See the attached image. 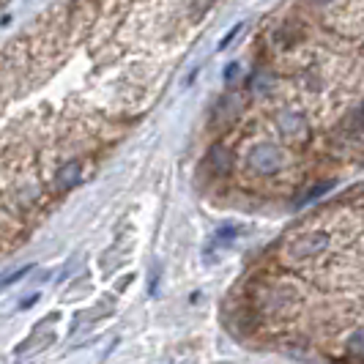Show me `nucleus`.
Wrapping results in <instances>:
<instances>
[{"instance_id":"4","label":"nucleus","mask_w":364,"mask_h":364,"mask_svg":"<svg viewBox=\"0 0 364 364\" xmlns=\"http://www.w3.org/2000/svg\"><path fill=\"white\" fill-rule=\"evenodd\" d=\"M255 307L263 315L279 318V315H285L293 307V291L285 288V285H269V288H263V291L257 293Z\"/></svg>"},{"instance_id":"13","label":"nucleus","mask_w":364,"mask_h":364,"mask_svg":"<svg viewBox=\"0 0 364 364\" xmlns=\"http://www.w3.org/2000/svg\"><path fill=\"white\" fill-rule=\"evenodd\" d=\"M238 74H241V66H238L236 60H233V63L225 69V82H228V85H233V82L238 80Z\"/></svg>"},{"instance_id":"7","label":"nucleus","mask_w":364,"mask_h":364,"mask_svg":"<svg viewBox=\"0 0 364 364\" xmlns=\"http://www.w3.org/2000/svg\"><path fill=\"white\" fill-rule=\"evenodd\" d=\"M80 181H82V162H80V159H72V162H66L58 170V176H55V189H58V192H69V189H74Z\"/></svg>"},{"instance_id":"5","label":"nucleus","mask_w":364,"mask_h":364,"mask_svg":"<svg viewBox=\"0 0 364 364\" xmlns=\"http://www.w3.org/2000/svg\"><path fill=\"white\" fill-rule=\"evenodd\" d=\"M244 109H247V96L241 91H230L219 99L211 121H214V127H230V124H236L238 118L244 115Z\"/></svg>"},{"instance_id":"2","label":"nucleus","mask_w":364,"mask_h":364,"mask_svg":"<svg viewBox=\"0 0 364 364\" xmlns=\"http://www.w3.org/2000/svg\"><path fill=\"white\" fill-rule=\"evenodd\" d=\"M274 124H277V132H279L288 143H293V146H307V143H310L312 127L299 109H293V107L279 109V112L274 115Z\"/></svg>"},{"instance_id":"14","label":"nucleus","mask_w":364,"mask_h":364,"mask_svg":"<svg viewBox=\"0 0 364 364\" xmlns=\"http://www.w3.org/2000/svg\"><path fill=\"white\" fill-rule=\"evenodd\" d=\"M236 238V228H222L217 233V244H225V241H233Z\"/></svg>"},{"instance_id":"3","label":"nucleus","mask_w":364,"mask_h":364,"mask_svg":"<svg viewBox=\"0 0 364 364\" xmlns=\"http://www.w3.org/2000/svg\"><path fill=\"white\" fill-rule=\"evenodd\" d=\"M282 164H285L282 148H277L274 143H257L247 154V170H252L255 176H274L282 170Z\"/></svg>"},{"instance_id":"8","label":"nucleus","mask_w":364,"mask_h":364,"mask_svg":"<svg viewBox=\"0 0 364 364\" xmlns=\"http://www.w3.org/2000/svg\"><path fill=\"white\" fill-rule=\"evenodd\" d=\"M340 132H343L346 137H362L364 134V105H359V107H353L350 112L343 115Z\"/></svg>"},{"instance_id":"11","label":"nucleus","mask_w":364,"mask_h":364,"mask_svg":"<svg viewBox=\"0 0 364 364\" xmlns=\"http://www.w3.org/2000/svg\"><path fill=\"white\" fill-rule=\"evenodd\" d=\"M31 269H33V266H22V269H17V272H11V274H6V277H0V288H9V285L19 282L22 277H28V274H31Z\"/></svg>"},{"instance_id":"16","label":"nucleus","mask_w":364,"mask_h":364,"mask_svg":"<svg viewBox=\"0 0 364 364\" xmlns=\"http://www.w3.org/2000/svg\"><path fill=\"white\" fill-rule=\"evenodd\" d=\"M238 31H241V25H236V28H233V31H230V33H228V36L222 38V41H219V47H228V44H230V41H233V36H236Z\"/></svg>"},{"instance_id":"1","label":"nucleus","mask_w":364,"mask_h":364,"mask_svg":"<svg viewBox=\"0 0 364 364\" xmlns=\"http://www.w3.org/2000/svg\"><path fill=\"white\" fill-rule=\"evenodd\" d=\"M328 250V233L323 230H310V233H299L285 241L282 247V257L288 263H301V260H310V257L323 255Z\"/></svg>"},{"instance_id":"15","label":"nucleus","mask_w":364,"mask_h":364,"mask_svg":"<svg viewBox=\"0 0 364 364\" xmlns=\"http://www.w3.org/2000/svg\"><path fill=\"white\" fill-rule=\"evenodd\" d=\"M36 301H38V296H36V293H33V296H28L25 301H19V310H31V307H33Z\"/></svg>"},{"instance_id":"17","label":"nucleus","mask_w":364,"mask_h":364,"mask_svg":"<svg viewBox=\"0 0 364 364\" xmlns=\"http://www.w3.org/2000/svg\"><path fill=\"white\" fill-rule=\"evenodd\" d=\"M312 3H315V6H328L331 0H312Z\"/></svg>"},{"instance_id":"9","label":"nucleus","mask_w":364,"mask_h":364,"mask_svg":"<svg viewBox=\"0 0 364 364\" xmlns=\"http://www.w3.org/2000/svg\"><path fill=\"white\" fill-rule=\"evenodd\" d=\"M250 91L255 93V96H263V93L272 91V74L269 72H255L252 77H250Z\"/></svg>"},{"instance_id":"6","label":"nucleus","mask_w":364,"mask_h":364,"mask_svg":"<svg viewBox=\"0 0 364 364\" xmlns=\"http://www.w3.org/2000/svg\"><path fill=\"white\" fill-rule=\"evenodd\" d=\"M205 162H208L214 176H228V173L233 170V151L225 146V143H217V146L208 148Z\"/></svg>"},{"instance_id":"12","label":"nucleus","mask_w":364,"mask_h":364,"mask_svg":"<svg viewBox=\"0 0 364 364\" xmlns=\"http://www.w3.org/2000/svg\"><path fill=\"white\" fill-rule=\"evenodd\" d=\"M331 186H334V181H326V183H315V186H312L310 192H307V195H304V198H301V200H299V205H304V203H310V200H315V198H321V195H323V192H326V189H331Z\"/></svg>"},{"instance_id":"10","label":"nucleus","mask_w":364,"mask_h":364,"mask_svg":"<svg viewBox=\"0 0 364 364\" xmlns=\"http://www.w3.org/2000/svg\"><path fill=\"white\" fill-rule=\"evenodd\" d=\"M348 350L364 356V326H359L356 331H350V337H348Z\"/></svg>"}]
</instances>
